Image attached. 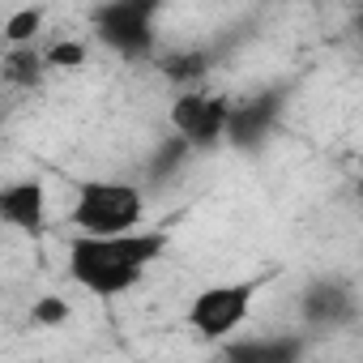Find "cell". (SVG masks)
Segmentation results:
<instances>
[{"instance_id":"7","label":"cell","mask_w":363,"mask_h":363,"mask_svg":"<svg viewBox=\"0 0 363 363\" xmlns=\"http://www.w3.org/2000/svg\"><path fill=\"white\" fill-rule=\"evenodd\" d=\"M299 316L308 329H342L354 325L359 316V291L346 278H316L308 282V291L299 295Z\"/></svg>"},{"instance_id":"5","label":"cell","mask_w":363,"mask_h":363,"mask_svg":"<svg viewBox=\"0 0 363 363\" xmlns=\"http://www.w3.org/2000/svg\"><path fill=\"white\" fill-rule=\"evenodd\" d=\"M286 99H291V86H261V90H252L248 99L227 103L223 141L235 145V150H257V145L274 133L278 116L286 111Z\"/></svg>"},{"instance_id":"14","label":"cell","mask_w":363,"mask_h":363,"mask_svg":"<svg viewBox=\"0 0 363 363\" xmlns=\"http://www.w3.org/2000/svg\"><path fill=\"white\" fill-rule=\"evenodd\" d=\"M189 154H193V150L179 141V137H167V141H162V150H158V154H154V162H150V175H154V179H158V175H171V167H179Z\"/></svg>"},{"instance_id":"10","label":"cell","mask_w":363,"mask_h":363,"mask_svg":"<svg viewBox=\"0 0 363 363\" xmlns=\"http://www.w3.org/2000/svg\"><path fill=\"white\" fill-rule=\"evenodd\" d=\"M210 69H214V56L206 48H179V52H162L158 56V73L167 82H175L179 90H201Z\"/></svg>"},{"instance_id":"12","label":"cell","mask_w":363,"mask_h":363,"mask_svg":"<svg viewBox=\"0 0 363 363\" xmlns=\"http://www.w3.org/2000/svg\"><path fill=\"white\" fill-rule=\"evenodd\" d=\"M43 22H48V9H18L9 22H5V39L13 43V48H30L35 43V35L43 30Z\"/></svg>"},{"instance_id":"9","label":"cell","mask_w":363,"mask_h":363,"mask_svg":"<svg viewBox=\"0 0 363 363\" xmlns=\"http://www.w3.org/2000/svg\"><path fill=\"white\" fill-rule=\"evenodd\" d=\"M303 333H269V337H227L223 363H303Z\"/></svg>"},{"instance_id":"6","label":"cell","mask_w":363,"mask_h":363,"mask_svg":"<svg viewBox=\"0 0 363 363\" xmlns=\"http://www.w3.org/2000/svg\"><path fill=\"white\" fill-rule=\"evenodd\" d=\"M227 103L223 94L210 90H179L171 103V128L189 150H214L227 128Z\"/></svg>"},{"instance_id":"2","label":"cell","mask_w":363,"mask_h":363,"mask_svg":"<svg viewBox=\"0 0 363 363\" xmlns=\"http://www.w3.org/2000/svg\"><path fill=\"white\" fill-rule=\"evenodd\" d=\"M141 214H145V197L137 184H128V179H82L69 223L90 240H107V235L137 231Z\"/></svg>"},{"instance_id":"11","label":"cell","mask_w":363,"mask_h":363,"mask_svg":"<svg viewBox=\"0 0 363 363\" xmlns=\"http://www.w3.org/2000/svg\"><path fill=\"white\" fill-rule=\"evenodd\" d=\"M43 73H48V65H43V52H35V48H13L0 60V77L13 86H35V82H43Z\"/></svg>"},{"instance_id":"3","label":"cell","mask_w":363,"mask_h":363,"mask_svg":"<svg viewBox=\"0 0 363 363\" xmlns=\"http://www.w3.org/2000/svg\"><path fill=\"white\" fill-rule=\"evenodd\" d=\"M269 286V274H252V278H235V282H214L201 295H193L189 303V325L197 337L206 342H227L240 333V325L252 316L257 295Z\"/></svg>"},{"instance_id":"8","label":"cell","mask_w":363,"mask_h":363,"mask_svg":"<svg viewBox=\"0 0 363 363\" xmlns=\"http://www.w3.org/2000/svg\"><path fill=\"white\" fill-rule=\"evenodd\" d=\"M0 227L39 240L48 231V189L43 179H9L0 184Z\"/></svg>"},{"instance_id":"1","label":"cell","mask_w":363,"mask_h":363,"mask_svg":"<svg viewBox=\"0 0 363 363\" xmlns=\"http://www.w3.org/2000/svg\"><path fill=\"white\" fill-rule=\"evenodd\" d=\"M162 252H167L162 231H128L107 240L77 235L69 244V278L94 299H120L145 278V269Z\"/></svg>"},{"instance_id":"4","label":"cell","mask_w":363,"mask_h":363,"mask_svg":"<svg viewBox=\"0 0 363 363\" xmlns=\"http://www.w3.org/2000/svg\"><path fill=\"white\" fill-rule=\"evenodd\" d=\"M154 18H158V0H107V5L90 9L94 39L124 60L154 56Z\"/></svg>"},{"instance_id":"13","label":"cell","mask_w":363,"mask_h":363,"mask_svg":"<svg viewBox=\"0 0 363 363\" xmlns=\"http://www.w3.org/2000/svg\"><path fill=\"white\" fill-rule=\"evenodd\" d=\"M43 65H48V69H77V65H86V43H77V39H56V43L43 52Z\"/></svg>"},{"instance_id":"15","label":"cell","mask_w":363,"mask_h":363,"mask_svg":"<svg viewBox=\"0 0 363 363\" xmlns=\"http://www.w3.org/2000/svg\"><path fill=\"white\" fill-rule=\"evenodd\" d=\"M30 316H35V325H65V320H69V299L43 295V299L30 308Z\"/></svg>"}]
</instances>
